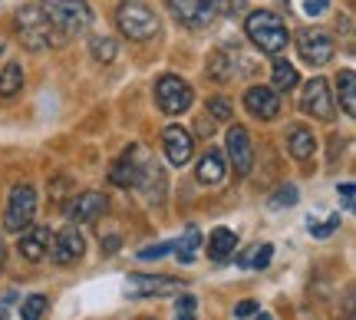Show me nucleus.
<instances>
[{
    "instance_id": "29",
    "label": "nucleus",
    "mask_w": 356,
    "mask_h": 320,
    "mask_svg": "<svg viewBox=\"0 0 356 320\" xmlns=\"http://www.w3.org/2000/svg\"><path fill=\"white\" fill-rule=\"evenodd\" d=\"M297 198H300V192H297V185H280L277 192L267 198V208H274V211H280V208H291V205H297Z\"/></svg>"
},
{
    "instance_id": "38",
    "label": "nucleus",
    "mask_w": 356,
    "mask_h": 320,
    "mask_svg": "<svg viewBox=\"0 0 356 320\" xmlns=\"http://www.w3.org/2000/svg\"><path fill=\"white\" fill-rule=\"evenodd\" d=\"M353 195H356L353 182H343V185H340V198H343V208H346V211L353 208Z\"/></svg>"
},
{
    "instance_id": "27",
    "label": "nucleus",
    "mask_w": 356,
    "mask_h": 320,
    "mask_svg": "<svg viewBox=\"0 0 356 320\" xmlns=\"http://www.w3.org/2000/svg\"><path fill=\"white\" fill-rule=\"evenodd\" d=\"M89 53H92V60H96V63H113L115 53H119V47H115L113 37H92L89 40Z\"/></svg>"
},
{
    "instance_id": "10",
    "label": "nucleus",
    "mask_w": 356,
    "mask_h": 320,
    "mask_svg": "<svg viewBox=\"0 0 356 320\" xmlns=\"http://www.w3.org/2000/svg\"><path fill=\"white\" fill-rule=\"evenodd\" d=\"M162 152H165V159L172 162V166H188L191 155H195V136H191L185 126H178V122H172V126H165V132H162Z\"/></svg>"
},
{
    "instance_id": "24",
    "label": "nucleus",
    "mask_w": 356,
    "mask_h": 320,
    "mask_svg": "<svg viewBox=\"0 0 356 320\" xmlns=\"http://www.w3.org/2000/svg\"><path fill=\"white\" fill-rule=\"evenodd\" d=\"M24 66L20 63H7L3 70H0V99H13L17 93L24 90Z\"/></svg>"
},
{
    "instance_id": "17",
    "label": "nucleus",
    "mask_w": 356,
    "mask_h": 320,
    "mask_svg": "<svg viewBox=\"0 0 356 320\" xmlns=\"http://www.w3.org/2000/svg\"><path fill=\"white\" fill-rule=\"evenodd\" d=\"M152 205H162L165 202V168L159 166L155 159L145 155V162H142V172H139V185H136Z\"/></svg>"
},
{
    "instance_id": "31",
    "label": "nucleus",
    "mask_w": 356,
    "mask_h": 320,
    "mask_svg": "<svg viewBox=\"0 0 356 320\" xmlns=\"http://www.w3.org/2000/svg\"><path fill=\"white\" fill-rule=\"evenodd\" d=\"M195 317H198V297H195V294H185V291H178L175 320H195Z\"/></svg>"
},
{
    "instance_id": "40",
    "label": "nucleus",
    "mask_w": 356,
    "mask_h": 320,
    "mask_svg": "<svg viewBox=\"0 0 356 320\" xmlns=\"http://www.w3.org/2000/svg\"><path fill=\"white\" fill-rule=\"evenodd\" d=\"M3 261H7V248H3V241H0V268H3Z\"/></svg>"
},
{
    "instance_id": "36",
    "label": "nucleus",
    "mask_w": 356,
    "mask_h": 320,
    "mask_svg": "<svg viewBox=\"0 0 356 320\" xmlns=\"http://www.w3.org/2000/svg\"><path fill=\"white\" fill-rule=\"evenodd\" d=\"M327 7H330V0H304L307 17H320V13H327Z\"/></svg>"
},
{
    "instance_id": "12",
    "label": "nucleus",
    "mask_w": 356,
    "mask_h": 320,
    "mask_svg": "<svg viewBox=\"0 0 356 320\" xmlns=\"http://www.w3.org/2000/svg\"><path fill=\"white\" fill-rule=\"evenodd\" d=\"M228 162L234 166L238 175H248L254 168V145L248 139V129L244 126H231L228 129Z\"/></svg>"
},
{
    "instance_id": "4",
    "label": "nucleus",
    "mask_w": 356,
    "mask_h": 320,
    "mask_svg": "<svg viewBox=\"0 0 356 320\" xmlns=\"http://www.w3.org/2000/svg\"><path fill=\"white\" fill-rule=\"evenodd\" d=\"M115 26H119V33L132 43H145V40L159 37V13L152 7H145L139 0H126V3H119V10H115Z\"/></svg>"
},
{
    "instance_id": "28",
    "label": "nucleus",
    "mask_w": 356,
    "mask_h": 320,
    "mask_svg": "<svg viewBox=\"0 0 356 320\" xmlns=\"http://www.w3.org/2000/svg\"><path fill=\"white\" fill-rule=\"evenodd\" d=\"M47 310H50L47 294H30V297H24V304H20V320H43Z\"/></svg>"
},
{
    "instance_id": "18",
    "label": "nucleus",
    "mask_w": 356,
    "mask_h": 320,
    "mask_svg": "<svg viewBox=\"0 0 356 320\" xmlns=\"http://www.w3.org/2000/svg\"><path fill=\"white\" fill-rule=\"evenodd\" d=\"M53 251V231L50 228H26L20 231V255L26 261H43Z\"/></svg>"
},
{
    "instance_id": "7",
    "label": "nucleus",
    "mask_w": 356,
    "mask_h": 320,
    "mask_svg": "<svg viewBox=\"0 0 356 320\" xmlns=\"http://www.w3.org/2000/svg\"><path fill=\"white\" fill-rule=\"evenodd\" d=\"M333 53H337V47H333L330 33H323L317 26H307V30L297 33V56H300L307 66L320 70V66H327L333 60Z\"/></svg>"
},
{
    "instance_id": "6",
    "label": "nucleus",
    "mask_w": 356,
    "mask_h": 320,
    "mask_svg": "<svg viewBox=\"0 0 356 320\" xmlns=\"http://www.w3.org/2000/svg\"><path fill=\"white\" fill-rule=\"evenodd\" d=\"M155 103H159V109H162V113L178 115V113H185V109L195 103V90H191L181 77L165 73V77L155 83Z\"/></svg>"
},
{
    "instance_id": "9",
    "label": "nucleus",
    "mask_w": 356,
    "mask_h": 320,
    "mask_svg": "<svg viewBox=\"0 0 356 320\" xmlns=\"http://www.w3.org/2000/svg\"><path fill=\"white\" fill-rule=\"evenodd\" d=\"M185 284L168 274H129L126 278V294L129 297H168L178 294Z\"/></svg>"
},
{
    "instance_id": "21",
    "label": "nucleus",
    "mask_w": 356,
    "mask_h": 320,
    "mask_svg": "<svg viewBox=\"0 0 356 320\" xmlns=\"http://www.w3.org/2000/svg\"><path fill=\"white\" fill-rule=\"evenodd\" d=\"M234 251H238V234L231 228H215L208 234V257H211V261L221 264V261H228Z\"/></svg>"
},
{
    "instance_id": "41",
    "label": "nucleus",
    "mask_w": 356,
    "mask_h": 320,
    "mask_svg": "<svg viewBox=\"0 0 356 320\" xmlns=\"http://www.w3.org/2000/svg\"><path fill=\"white\" fill-rule=\"evenodd\" d=\"M0 320H7V310H3V307H0Z\"/></svg>"
},
{
    "instance_id": "11",
    "label": "nucleus",
    "mask_w": 356,
    "mask_h": 320,
    "mask_svg": "<svg viewBox=\"0 0 356 320\" xmlns=\"http://www.w3.org/2000/svg\"><path fill=\"white\" fill-rule=\"evenodd\" d=\"M106 208H109V198L102 192H79L66 205V221L70 225H86V221H96L99 215H106Z\"/></svg>"
},
{
    "instance_id": "23",
    "label": "nucleus",
    "mask_w": 356,
    "mask_h": 320,
    "mask_svg": "<svg viewBox=\"0 0 356 320\" xmlns=\"http://www.w3.org/2000/svg\"><path fill=\"white\" fill-rule=\"evenodd\" d=\"M297 83H300L297 66L287 63V60H280V56H274V70H270V90L291 93V90H297Z\"/></svg>"
},
{
    "instance_id": "42",
    "label": "nucleus",
    "mask_w": 356,
    "mask_h": 320,
    "mask_svg": "<svg viewBox=\"0 0 356 320\" xmlns=\"http://www.w3.org/2000/svg\"><path fill=\"white\" fill-rule=\"evenodd\" d=\"M257 320H270V317H267V314H257Z\"/></svg>"
},
{
    "instance_id": "35",
    "label": "nucleus",
    "mask_w": 356,
    "mask_h": 320,
    "mask_svg": "<svg viewBox=\"0 0 356 320\" xmlns=\"http://www.w3.org/2000/svg\"><path fill=\"white\" fill-rule=\"evenodd\" d=\"M337 228H340V215H330L323 225H314V221H310V234H314V238H320V241H323V238H330Z\"/></svg>"
},
{
    "instance_id": "2",
    "label": "nucleus",
    "mask_w": 356,
    "mask_h": 320,
    "mask_svg": "<svg viewBox=\"0 0 356 320\" xmlns=\"http://www.w3.org/2000/svg\"><path fill=\"white\" fill-rule=\"evenodd\" d=\"M40 7L63 40L86 33L89 24H92V10H89L86 0H40Z\"/></svg>"
},
{
    "instance_id": "3",
    "label": "nucleus",
    "mask_w": 356,
    "mask_h": 320,
    "mask_svg": "<svg viewBox=\"0 0 356 320\" xmlns=\"http://www.w3.org/2000/svg\"><path fill=\"white\" fill-rule=\"evenodd\" d=\"M17 37H20V43L26 50H53V47L66 43L53 30V24L47 20V13H43L40 3H30L24 10H17Z\"/></svg>"
},
{
    "instance_id": "33",
    "label": "nucleus",
    "mask_w": 356,
    "mask_h": 320,
    "mask_svg": "<svg viewBox=\"0 0 356 320\" xmlns=\"http://www.w3.org/2000/svg\"><path fill=\"white\" fill-rule=\"evenodd\" d=\"M208 113L215 115V119H221V122H228L231 115H234V106L225 96H215V99H208Z\"/></svg>"
},
{
    "instance_id": "30",
    "label": "nucleus",
    "mask_w": 356,
    "mask_h": 320,
    "mask_svg": "<svg viewBox=\"0 0 356 320\" xmlns=\"http://www.w3.org/2000/svg\"><path fill=\"white\" fill-rule=\"evenodd\" d=\"M270 257H274V244H257L254 251L248 257H241L244 268H254V271H264L270 264Z\"/></svg>"
},
{
    "instance_id": "8",
    "label": "nucleus",
    "mask_w": 356,
    "mask_h": 320,
    "mask_svg": "<svg viewBox=\"0 0 356 320\" xmlns=\"http://www.w3.org/2000/svg\"><path fill=\"white\" fill-rule=\"evenodd\" d=\"M300 109H304L307 115H314V119H323V122H330L333 115H337V99L330 96V83L323 77H310L304 83Z\"/></svg>"
},
{
    "instance_id": "1",
    "label": "nucleus",
    "mask_w": 356,
    "mask_h": 320,
    "mask_svg": "<svg viewBox=\"0 0 356 320\" xmlns=\"http://www.w3.org/2000/svg\"><path fill=\"white\" fill-rule=\"evenodd\" d=\"M244 33L267 56H280L287 50V43H291V30L274 10H254L248 17V24H244Z\"/></svg>"
},
{
    "instance_id": "13",
    "label": "nucleus",
    "mask_w": 356,
    "mask_h": 320,
    "mask_svg": "<svg viewBox=\"0 0 356 320\" xmlns=\"http://www.w3.org/2000/svg\"><path fill=\"white\" fill-rule=\"evenodd\" d=\"M244 109L261 122H270L280 115V93L270 90V86H251L244 93Z\"/></svg>"
},
{
    "instance_id": "14",
    "label": "nucleus",
    "mask_w": 356,
    "mask_h": 320,
    "mask_svg": "<svg viewBox=\"0 0 356 320\" xmlns=\"http://www.w3.org/2000/svg\"><path fill=\"white\" fill-rule=\"evenodd\" d=\"M142 162H145V152H142V145H129L126 152L119 155V162L113 166L109 179H113L119 189H136V185H139Z\"/></svg>"
},
{
    "instance_id": "26",
    "label": "nucleus",
    "mask_w": 356,
    "mask_h": 320,
    "mask_svg": "<svg viewBox=\"0 0 356 320\" xmlns=\"http://www.w3.org/2000/svg\"><path fill=\"white\" fill-rule=\"evenodd\" d=\"M198 244H202V231L188 228V231H185V238H181V241H175L178 264H195V251H198Z\"/></svg>"
},
{
    "instance_id": "37",
    "label": "nucleus",
    "mask_w": 356,
    "mask_h": 320,
    "mask_svg": "<svg viewBox=\"0 0 356 320\" xmlns=\"http://www.w3.org/2000/svg\"><path fill=\"white\" fill-rule=\"evenodd\" d=\"M251 314H257V304H254V301H241V304L234 307V317H238V320H248Z\"/></svg>"
},
{
    "instance_id": "34",
    "label": "nucleus",
    "mask_w": 356,
    "mask_h": 320,
    "mask_svg": "<svg viewBox=\"0 0 356 320\" xmlns=\"http://www.w3.org/2000/svg\"><path fill=\"white\" fill-rule=\"evenodd\" d=\"M168 251H175V241H162V244H152V248H142L139 261H159V257H165Z\"/></svg>"
},
{
    "instance_id": "39",
    "label": "nucleus",
    "mask_w": 356,
    "mask_h": 320,
    "mask_svg": "<svg viewBox=\"0 0 356 320\" xmlns=\"http://www.w3.org/2000/svg\"><path fill=\"white\" fill-rule=\"evenodd\" d=\"M119 244H122V238H119V234H109V238L102 241V251H106V255H113V251H119Z\"/></svg>"
},
{
    "instance_id": "20",
    "label": "nucleus",
    "mask_w": 356,
    "mask_h": 320,
    "mask_svg": "<svg viewBox=\"0 0 356 320\" xmlns=\"http://www.w3.org/2000/svg\"><path fill=\"white\" fill-rule=\"evenodd\" d=\"M287 149L297 162H307L310 155H317V136H314V129L307 126H291L287 132Z\"/></svg>"
},
{
    "instance_id": "25",
    "label": "nucleus",
    "mask_w": 356,
    "mask_h": 320,
    "mask_svg": "<svg viewBox=\"0 0 356 320\" xmlns=\"http://www.w3.org/2000/svg\"><path fill=\"white\" fill-rule=\"evenodd\" d=\"M337 96H340L343 113L353 119L356 115V73L353 70H343V73H340V79H337Z\"/></svg>"
},
{
    "instance_id": "15",
    "label": "nucleus",
    "mask_w": 356,
    "mask_h": 320,
    "mask_svg": "<svg viewBox=\"0 0 356 320\" xmlns=\"http://www.w3.org/2000/svg\"><path fill=\"white\" fill-rule=\"evenodd\" d=\"M86 255V238L79 234V225H66L60 234H53V257L60 264H76Z\"/></svg>"
},
{
    "instance_id": "32",
    "label": "nucleus",
    "mask_w": 356,
    "mask_h": 320,
    "mask_svg": "<svg viewBox=\"0 0 356 320\" xmlns=\"http://www.w3.org/2000/svg\"><path fill=\"white\" fill-rule=\"evenodd\" d=\"M244 3L248 0H208L211 13H221V17H238L244 10Z\"/></svg>"
},
{
    "instance_id": "5",
    "label": "nucleus",
    "mask_w": 356,
    "mask_h": 320,
    "mask_svg": "<svg viewBox=\"0 0 356 320\" xmlns=\"http://www.w3.org/2000/svg\"><path fill=\"white\" fill-rule=\"evenodd\" d=\"M37 218V189L26 185V182H17L10 189V198H7V211H3V228L20 234L33 225Z\"/></svg>"
},
{
    "instance_id": "19",
    "label": "nucleus",
    "mask_w": 356,
    "mask_h": 320,
    "mask_svg": "<svg viewBox=\"0 0 356 320\" xmlns=\"http://www.w3.org/2000/svg\"><path fill=\"white\" fill-rule=\"evenodd\" d=\"M225 175H228V162H225V152H218V149H208L195 166V179L202 185H211V189H218Z\"/></svg>"
},
{
    "instance_id": "22",
    "label": "nucleus",
    "mask_w": 356,
    "mask_h": 320,
    "mask_svg": "<svg viewBox=\"0 0 356 320\" xmlns=\"http://www.w3.org/2000/svg\"><path fill=\"white\" fill-rule=\"evenodd\" d=\"M234 73H238V47H234V50L225 47V50H218L215 56L208 60V77L218 79V83L234 79Z\"/></svg>"
},
{
    "instance_id": "16",
    "label": "nucleus",
    "mask_w": 356,
    "mask_h": 320,
    "mask_svg": "<svg viewBox=\"0 0 356 320\" xmlns=\"http://www.w3.org/2000/svg\"><path fill=\"white\" fill-rule=\"evenodd\" d=\"M168 10L175 17L178 24L191 26V30H202V26L211 24V7H208V0H168Z\"/></svg>"
}]
</instances>
